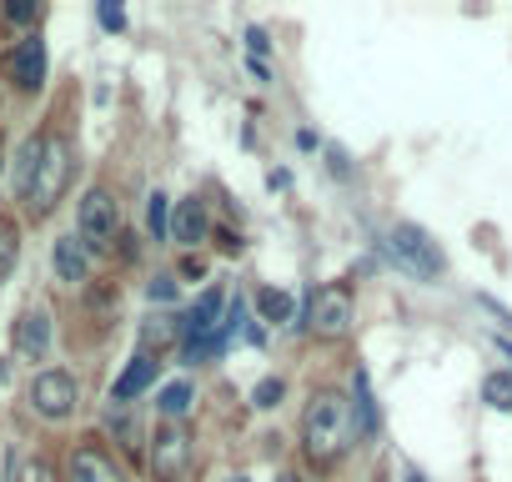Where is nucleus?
I'll return each instance as SVG.
<instances>
[{
  "instance_id": "1",
  "label": "nucleus",
  "mask_w": 512,
  "mask_h": 482,
  "mask_svg": "<svg viewBox=\"0 0 512 482\" xmlns=\"http://www.w3.org/2000/svg\"><path fill=\"white\" fill-rule=\"evenodd\" d=\"M357 437V417H352V402L337 397V392H317L307 402V417H302V447L312 462H337Z\"/></svg>"
},
{
  "instance_id": "2",
  "label": "nucleus",
  "mask_w": 512,
  "mask_h": 482,
  "mask_svg": "<svg viewBox=\"0 0 512 482\" xmlns=\"http://www.w3.org/2000/svg\"><path fill=\"white\" fill-rule=\"evenodd\" d=\"M66 186H71V146H66L61 136H46V151H41L36 181H31V191H26L31 211H36V216H46V211L61 201V191H66Z\"/></svg>"
},
{
  "instance_id": "3",
  "label": "nucleus",
  "mask_w": 512,
  "mask_h": 482,
  "mask_svg": "<svg viewBox=\"0 0 512 482\" xmlns=\"http://www.w3.org/2000/svg\"><path fill=\"white\" fill-rule=\"evenodd\" d=\"M387 247H392V257H397V267H407L412 277H422V282H432L447 262H442V252H437V241L422 231V226H412V221H402V226H392V236H387Z\"/></svg>"
},
{
  "instance_id": "4",
  "label": "nucleus",
  "mask_w": 512,
  "mask_h": 482,
  "mask_svg": "<svg viewBox=\"0 0 512 482\" xmlns=\"http://www.w3.org/2000/svg\"><path fill=\"white\" fill-rule=\"evenodd\" d=\"M307 332L322 337V342H337L352 332V297L347 287H322L307 297Z\"/></svg>"
},
{
  "instance_id": "5",
  "label": "nucleus",
  "mask_w": 512,
  "mask_h": 482,
  "mask_svg": "<svg viewBox=\"0 0 512 482\" xmlns=\"http://www.w3.org/2000/svg\"><path fill=\"white\" fill-rule=\"evenodd\" d=\"M76 226H81V241L86 247H96V252H106L111 241H116V231H121V211H116V201H111V191H101V186H91L86 196H81V211H76Z\"/></svg>"
},
{
  "instance_id": "6",
  "label": "nucleus",
  "mask_w": 512,
  "mask_h": 482,
  "mask_svg": "<svg viewBox=\"0 0 512 482\" xmlns=\"http://www.w3.org/2000/svg\"><path fill=\"white\" fill-rule=\"evenodd\" d=\"M191 467V437L181 427H161L151 437V477L156 482H181Z\"/></svg>"
},
{
  "instance_id": "7",
  "label": "nucleus",
  "mask_w": 512,
  "mask_h": 482,
  "mask_svg": "<svg viewBox=\"0 0 512 482\" xmlns=\"http://www.w3.org/2000/svg\"><path fill=\"white\" fill-rule=\"evenodd\" d=\"M31 407L51 422H66L76 412V377L71 372H41L31 382Z\"/></svg>"
},
{
  "instance_id": "8",
  "label": "nucleus",
  "mask_w": 512,
  "mask_h": 482,
  "mask_svg": "<svg viewBox=\"0 0 512 482\" xmlns=\"http://www.w3.org/2000/svg\"><path fill=\"white\" fill-rule=\"evenodd\" d=\"M221 307H226V292L221 287H206L201 297H196V307L181 317V332L191 337V342H201V337H211V332H221Z\"/></svg>"
},
{
  "instance_id": "9",
  "label": "nucleus",
  "mask_w": 512,
  "mask_h": 482,
  "mask_svg": "<svg viewBox=\"0 0 512 482\" xmlns=\"http://www.w3.org/2000/svg\"><path fill=\"white\" fill-rule=\"evenodd\" d=\"M71 482H126L121 477V467H116V457L111 452H101V447H76L71 452Z\"/></svg>"
},
{
  "instance_id": "10",
  "label": "nucleus",
  "mask_w": 512,
  "mask_h": 482,
  "mask_svg": "<svg viewBox=\"0 0 512 482\" xmlns=\"http://www.w3.org/2000/svg\"><path fill=\"white\" fill-rule=\"evenodd\" d=\"M11 342H16V352H21L26 362H41V357L51 352V317H46V312H26V317L16 322Z\"/></svg>"
},
{
  "instance_id": "11",
  "label": "nucleus",
  "mask_w": 512,
  "mask_h": 482,
  "mask_svg": "<svg viewBox=\"0 0 512 482\" xmlns=\"http://www.w3.org/2000/svg\"><path fill=\"white\" fill-rule=\"evenodd\" d=\"M51 262H56V277L71 282V287L86 282V272H91V257H86V241H81V236H56Z\"/></svg>"
},
{
  "instance_id": "12",
  "label": "nucleus",
  "mask_w": 512,
  "mask_h": 482,
  "mask_svg": "<svg viewBox=\"0 0 512 482\" xmlns=\"http://www.w3.org/2000/svg\"><path fill=\"white\" fill-rule=\"evenodd\" d=\"M11 71H16V81H21L26 91H36V86L46 81V46H41V36H26V41H21Z\"/></svg>"
},
{
  "instance_id": "13",
  "label": "nucleus",
  "mask_w": 512,
  "mask_h": 482,
  "mask_svg": "<svg viewBox=\"0 0 512 482\" xmlns=\"http://www.w3.org/2000/svg\"><path fill=\"white\" fill-rule=\"evenodd\" d=\"M171 236L181 241V247H196V241L206 236V211H201V201H181V206H176Z\"/></svg>"
},
{
  "instance_id": "14",
  "label": "nucleus",
  "mask_w": 512,
  "mask_h": 482,
  "mask_svg": "<svg viewBox=\"0 0 512 482\" xmlns=\"http://www.w3.org/2000/svg\"><path fill=\"white\" fill-rule=\"evenodd\" d=\"M151 377H156V362H151V352H141V357L121 372V382H116V392H111V397H116V402H131L136 392H146V387H151Z\"/></svg>"
},
{
  "instance_id": "15",
  "label": "nucleus",
  "mask_w": 512,
  "mask_h": 482,
  "mask_svg": "<svg viewBox=\"0 0 512 482\" xmlns=\"http://www.w3.org/2000/svg\"><path fill=\"white\" fill-rule=\"evenodd\" d=\"M352 417H357V432H377V402H372V387H367L362 367L352 377Z\"/></svg>"
},
{
  "instance_id": "16",
  "label": "nucleus",
  "mask_w": 512,
  "mask_h": 482,
  "mask_svg": "<svg viewBox=\"0 0 512 482\" xmlns=\"http://www.w3.org/2000/svg\"><path fill=\"white\" fill-rule=\"evenodd\" d=\"M41 151H46V136H31V141L21 146V156H16V186H21V191H31L36 166H41Z\"/></svg>"
},
{
  "instance_id": "17",
  "label": "nucleus",
  "mask_w": 512,
  "mask_h": 482,
  "mask_svg": "<svg viewBox=\"0 0 512 482\" xmlns=\"http://www.w3.org/2000/svg\"><path fill=\"white\" fill-rule=\"evenodd\" d=\"M11 482H56V467L46 457H11Z\"/></svg>"
},
{
  "instance_id": "18",
  "label": "nucleus",
  "mask_w": 512,
  "mask_h": 482,
  "mask_svg": "<svg viewBox=\"0 0 512 482\" xmlns=\"http://www.w3.org/2000/svg\"><path fill=\"white\" fill-rule=\"evenodd\" d=\"M156 407H161L166 417H186V412H191V382H171V387H161Z\"/></svg>"
},
{
  "instance_id": "19",
  "label": "nucleus",
  "mask_w": 512,
  "mask_h": 482,
  "mask_svg": "<svg viewBox=\"0 0 512 482\" xmlns=\"http://www.w3.org/2000/svg\"><path fill=\"white\" fill-rule=\"evenodd\" d=\"M482 397L497 407V412H512V372H492L482 382Z\"/></svg>"
},
{
  "instance_id": "20",
  "label": "nucleus",
  "mask_w": 512,
  "mask_h": 482,
  "mask_svg": "<svg viewBox=\"0 0 512 482\" xmlns=\"http://www.w3.org/2000/svg\"><path fill=\"white\" fill-rule=\"evenodd\" d=\"M256 307H262V317H267V322H292V297H287V292H277V287H267L262 297H256Z\"/></svg>"
},
{
  "instance_id": "21",
  "label": "nucleus",
  "mask_w": 512,
  "mask_h": 482,
  "mask_svg": "<svg viewBox=\"0 0 512 482\" xmlns=\"http://www.w3.org/2000/svg\"><path fill=\"white\" fill-rule=\"evenodd\" d=\"M16 257H21V236H16V226H11V221H0V282L11 277Z\"/></svg>"
},
{
  "instance_id": "22",
  "label": "nucleus",
  "mask_w": 512,
  "mask_h": 482,
  "mask_svg": "<svg viewBox=\"0 0 512 482\" xmlns=\"http://www.w3.org/2000/svg\"><path fill=\"white\" fill-rule=\"evenodd\" d=\"M146 226H151V236L161 241V236H171V196H151V206H146Z\"/></svg>"
},
{
  "instance_id": "23",
  "label": "nucleus",
  "mask_w": 512,
  "mask_h": 482,
  "mask_svg": "<svg viewBox=\"0 0 512 482\" xmlns=\"http://www.w3.org/2000/svg\"><path fill=\"white\" fill-rule=\"evenodd\" d=\"M176 332H181V322H171V317H151V322L141 327V347H166Z\"/></svg>"
},
{
  "instance_id": "24",
  "label": "nucleus",
  "mask_w": 512,
  "mask_h": 482,
  "mask_svg": "<svg viewBox=\"0 0 512 482\" xmlns=\"http://www.w3.org/2000/svg\"><path fill=\"white\" fill-rule=\"evenodd\" d=\"M251 402H256V407H277V402H282V382H277V377H267V382H256Z\"/></svg>"
},
{
  "instance_id": "25",
  "label": "nucleus",
  "mask_w": 512,
  "mask_h": 482,
  "mask_svg": "<svg viewBox=\"0 0 512 482\" xmlns=\"http://www.w3.org/2000/svg\"><path fill=\"white\" fill-rule=\"evenodd\" d=\"M171 297H176V282L171 277H156L151 282V302H171Z\"/></svg>"
},
{
  "instance_id": "26",
  "label": "nucleus",
  "mask_w": 512,
  "mask_h": 482,
  "mask_svg": "<svg viewBox=\"0 0 512 482\" xmlns=\"http://www.w3.org/2000/svg\"><path fill=\"white\" fill-rule=\"evenodd\" d=\"M101 26H106V31H121V26H126L121 6H101Z\"/></svg>"
},
{
  "instance_id": "27",
  "label": "nucleus",
  "mask_w": 512,
  "mask_h": 482,
  "mask_svg": "<svg viewBox=\"0 0 512 482\" xmlns=\"http://www.w3.org/2000/svg\"><path fill=\"white\" fill-rule=\"evenodd\" d=\"M246 46H251V56H267V31H246Z\"/></svg>"
},
{
  "instance_id": "28",
  "label": "nucleus",
  "mask_w": 512,
  "mask_h": 482,
  "mask_svg": "<svg viewBox=\"0 0 512 482\" xmlns=\"http://www.w3.org/2000/svg\"><path fill=\"white\" fill-rule=\"evenodd\" d=\"M36 6H26V0H11V21H31Z\"/></svg>"
},
{
  "instance_id": "29",
  "label": "nucleus",
  "mask_w": 512,
  "mask_h": 482,
  "mask_svg": "<svg viewBox=\"0 0 512 482\" xmlns=\"http://www.w3.org/2000/svg\"><path fill=\"white\" fill-rule=\"evenodd\" d=\"M277 482H302V477H292V472H282V477H277Z\"/></svg>"
},
{
  "instance_id": "30",
  "label": "nucleus",
  "mask_w": 512,
  "mask_h": 482,
  "mask_svg": "<svg viewBox=\"0 0 512 482\" xmlns=\"http://www.w3.org/2000/svg\"><path fill=\"white\" fill-rule=\"evenodd\" d=\"M407 482H422V477H417V472H407Z\"/></svg>"
},
{
  "instance_id": "31",
  "label": "nucleus",
  "mask_w": 512,
  "mask_h": 482,
  "mask_svg": "<svg viewBox=\"0 0 512 482\" xmlns=\"http://www.w3.org/2000/svg\"><path fill=\"white\" fill-rule=\"evenodd\" d=\"M377 482H382V477H377Z\"/></svg>"
}]
</instances>
